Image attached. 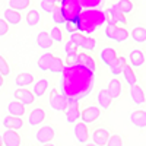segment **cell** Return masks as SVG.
I'll list each match as a JSON object with an SVG mask.
<instances>
[{
	"instance_id": "1",
	"label": "cell",
	"mask_w": 146,
	"mask_h": 146,
	"mask_svg": "<svg viewBox=\"0 0 146 146\" xmlns=\"http://www.w3.org/2000/svg\"><path fill=\"white\" fill-rule=\"evenodd\" d=\"M60 75V92L66 96L69 102H78L88 96L94 88V73L76 63L69 62Z\"/></svg>"
},
{
	"instance_id": "2",
	"label": "cell",
	"mask_w": 146,
	"mask_h": 146,
	"mask_svg": "<svg viewBox=\"0 0 146 146\" xmlns=\"http://www.w3.org/2000/svg\"><path fill=\"white\" fill-rule=\"evenodd\" d=\"M108 19V13L100 9H85L79 15V32L89 35Z\"/></svg>"
},
{
	"instance_id": "3",
	"label": "cell",
	"mask_w": 146,
	"mask_h": 146,
	"mask_svg": "<svg viewBox=\"0 0 146 146\" xmlns=\"http://www.w3.org/2000/svg\"><path fill=\"white\" fill-rule=\"evenodd\" d=\"M60 7L63 10L66 21H73L79 28V15L82 12V6L79 0H63L60 3Z\"/></svg>"
},
{
	"instance_id": "4",
	"label": "cell",
	"mask_w": 146,
	"mask_h": 146,
	"mask_svg": "<svg viewBox=\"0 0 146 146\" xmlns=\"http://www.w3.org/2000/svg\"><path fill=\"white\" fill-rule=\"evenodd\" d=\"M50 105L54 111H66L69 101L62 92H58L57 89H53L50 94Z\"/></svg>"
},
{
	"instance_id": "5",
	"label": "cell",
	"mask_w": 146,
	"mask_h": 146,
	"mask_svg": "<svg viewBox=\"0 0 146 146\" xmlns=\"http://www.w3.org/2000/svg\"><path fill=\"white\" fill-rule=\"evenodd\" d=\"M56 136V131L53 129V126H42L38 129V131H36V135H35V139L38 143L44 145V143H50Z\"/></svg>"
},
{
	"instance_id": "6",
	"label": "cell",
	"mask_w": 146,
	"mask_h": 146,
	"mask_svg": "<svg viewBox=\"0 0 146 146\" xmlns=\"http://www.w3.org/2000/svg\"><path fill=\"white\" fill-rule=\"evenodd\" d=\"M100 117H101V111H100V108L95 107V105L86 107L85 110H82V113H80V118L85 124L94 123V121H96Z\"/></svg>"
},
{
	"instance_id": "7",
	"label": "cell",
	"mask_w": 146,
	"mask_h": 146,
	"mask_svg": "<svg viewBox=\"0 0 146 146\" xmlns=\"http://www.w3.org/2000/svg\"><path fill=\"white\" fill-rule=\"evenodd\" d=\"M73 63H76V64H79V66H82L85 69L91 70L92 73H95V70H96L95 60L89 54H86V53H78V57L73 60Z\"/></svg>"
},
{
	"instance_id": "8",
	"label": "cell",
	"mask_w": 146,
	"mask_h": 146,
	"mask_svg": "<svg viewBox=\"0 0 146 146\" xmlns=\"http://www.w3.org/2000/svg\"><path fill=\"white\" fill-rule=\"evenodd\" d=\"M13 95H15V100L19 101V102H22L23 105H31V104L35 101L34 92L28 91L27 88H18V89L13 92Z\"/></svg>"
},
{
	"instance_id": "9",
	"label": "cell",
	"mask_w": 146,
	"mask_h": 146,
	"mask_svg": "<svg viewBox=\"0 0 146 146\" xmlns=\"http://www.w3.org/2000/svg\"><path fill=\"white\" fill-rule=\"evenodd\" d=\"M73 133H75V137L79 143H86L89 139V130L88 126L83 123V121H79V123H75V129H73Z\"/></svg>"
},
{
	"instance_id": "10",
	"label": "cell",
	"mask_w": 146,
	"mask_h": 146,
	"mask_svg": "<svg viewBox=\"0 0 146 146\" xmlns=\"http://www.w3.org/2000/svg\"><path fill=\"white\" fill-rule=\"evenodd\" d=\"M3 145L5 146H21V136L16 130H5L3 131Z\"/></svg>"
},
{
	"instance_id": "11",
	"label": "cell",
	"mask_w": 146,
	"mask_h": 146,
	"mask_svg": "<svg viewBox=\"0 0 146 146\" xmlns=\"http://www.w3.org/2000/svg\"><path fill=\"white\" fill-rule=\"evenodd\" d=\"M110 139V131L104 127H100L96 129L94 133H92V143H95L96 146H107V142Z\"/></svg>"
},
{
	"instance_id": "12",
	"label": "cell",
	"mask_w": 146,
	"mask_h": 146,
	"mask_svg": "<svg viewBox=\"0 0 146 146\" xmlns=\"http://www.w3.org/2000/svg\"><path fill=\"white\" fill-rule=\"evenodd\" d=\"M66 121L67 123H76V121L80 118V110L78 102H69L67 108H66Z\"/></svg>"
},
{
	"instance_id": "13",
	"label": "cell",
	"mask_w": 146,
	"mask_h": 146,
	"mask_svg": "<svg viewBox=\"0 0 146 146\" xmlns=\"http://www.w3.org/2000/svg\"><path fill=\"white\" fill-rule=\"evenodd\" d=\"M44 120H45V111L42 108H34L28 115V123L32 127L40 126L41 123H44Z\"/></svg>"
},
{
	"instance_id": "14",
	"label": "cell",
	"mask_w": 146,
	"mask_h": 146,
	"mask_svg": "<svg viewBox=\"0 0 146 146\" xmlns=\"http://www.w3.org/2000/svg\"><path fill=\"white\" fill-rule=\"evenodd\" d=\"M100 58H101V62L105 64V66H111L115 60H117V53L113 47H105L104 50L100 53Z\"/></svg>"
},
{
	"instance_id": "15",
	"label": "cell",
	"mask_w": 146,
	"mask_h": 146,
	"mask_svg": "<svg viewBox=\"0 0 146 146\" xmlns=\"http://www.w3.org/2000/svg\"><path fill=\"white\" fill-rule=\"evenodd\" d=\"M36 45H38L40 48H42V50H48V48L53 47V38L51 35L48 34L47 31H41L38 35H36V40H35Z\"/></svg>"
},
{
	"instance_id": "16",
	"label": "cell",
	"mask_w": 146,
	"mask_h": 146,
	"mask_svg": "<svg viewBox=\"0 0 146 146\" xmlns=\"http://www.w3.org/2000/svg\"><path fill=\"white\" fill-rule=\"evenodd\" d=\"M107 13L111 16V19L115 22V23H123V25H126L127 21H126V16L124 13L121 12V9L118 7V5H113V6H110V9L107 10Z\"/></svg>"
},
{
	"instance_id": "17",
	"label": "cell",
	"mask_w": 146,
	"mask_h": 146,
	"mask_svg": "<svg viewBox=\"0 0 146 146\" xmlns=\"http://www.w3.org/2000/svg\"><path fill=\"white\" fill-rule=\"evenodd\" d=\"M130 121H131V124L135 127H137V129L146 127V111H143V110H137V111L131 113Z\"/></svg>"
},
{
	"instance_id": "18",
	"label": "cell",
	"mask_w": 146,
	"mask_h": 146,
	"mask_svg": "<svg viewBox=\"0 0 146 146\" xmlns=\"http://www.w3.org/2000/svg\"><path fill=\"white\" fill-rule=\"evenodd\" d=\"M130 98L136 105H143L145 104V100H146L145 98V92H143V89L139 86V85H133V86H130Z\"/></svg>"
},
{
	"instance_id": "19",
	"label": "cell",
	"mask_w": 146,
	"mask_h": 146,
	"mask_svg": "<svg viewBox=\"0 0 146 146\" xmlns=\"http://www.w3.org/2000/svg\"><path fill=\"white\" fill-rule=\"evenodd\" d=\"M129 60H130V64L137 69V67L143 66V63L146 62V57L142 50H131L129 54Z\"/></svg>"
},
{
	"instance_id": "20",
	"label": "cell",
	"mask_w": 146,
	"mask_h": 146,
	"mask_svg": "<svg viewBox=\"0 0 146 146\" xmlns=\"http://www.w3.org/2000/svg\"><path fill=\"white\" fill-rule=\"evenodd\" d=\"M108 94L111 95L113 100H117L118 96L121 95V92H123V86H121V82L117 79V78H113L111 80H110L108 83V88H107Z\"/></svg>"
},
{
	"instance_id": "21",
	"label": "cell",
	"mask_w": 146,
	"mask_h": 146,
	"mask_svg": "<svg viewBox=\"0 0 146 146\" xmlns=\"http://www.w3.org/2000/svg\"><path fill=\"white\" fill-rule=\"evenodd\" d=\"M3 126L6 129L10 130H19L23 126V120L21 117H15V115H7L3 118Z\"/></svg>"
},
{
	"instance_id": "22",
	"label": "cell",
	"mask_w": 146,
	"mask_h": 146,
	"mask_svg": "<svg viewBox=\"0 0 146 146\" xmlns=\"http://www.w3.org/2000/svg\"><path fill=\"white\" fill-rule=\"evenodd\" d=\"M7 111L10 115H15V117H22L25 114V105L19 101H10L7 104Z\"/></svg>"
},
{
	"instance_id": "23",
	"label": "cell",
	"mask_w": 146,
	"mask_h": 146,
	"mask_svg": "<svg viewBox=\"0 0 146 146\" xmlns=\"http://www.w3.org/2000/svg\"><path fill=\"white\" fill-rule=\"evenodd\" d=\"M3 19L7 22V23H12V25H18V23L21 22V19H22V16H21V13L18 10H15V9H12V7H9V9H6L5 12H3Z\"/></svg>"
},
{
	"instance_id": "24",
	"label": "cell",
	"mask_w": 146,
	"mask_h": 146,
	"mask_svg": "<svg viewBox=\"0 0 146 146\" xmlns=\"http://www.w3.org/2000/svg\"><path fill=\"white\" fill-rule=\"evenodd\" d=\"M96 101H98V105L104 110H108L110 107H111V102H113V98L111 95L108 94L107 89H101L98 92V96H96Z\"/></svg>"
},
{
	"instance_id": "25",
	"label": "cell",
	"mask_w": 146,
	"mask_h": 146,
	"mask_svg": "<svg viewBox=\"0 0 146 146\" xmlns=\"http://www.w3.org/2000/svg\"><path fill=\"white\" fill-rule=\"evenodd\" d=\"M54 54H51V53H44L40 58H38V67H40V70H42V72H47V70H50V66H51V63H53V60H54Z\"/></svg>"
},
{
	"instance_id": "26",
	"label": "cell",
	"mask_w": 146,
	"mask_h": 146,
	"mask_svg": "<svg viewBox=\"0 0 146 146\" xmlns=\"http://www.w3.org/2000/svg\"><path fill=\"white\" fill-rule=\"evenodd\" d=\"M32 82H34V76L28 72L19 73V75L16 76V79H15V83L19 88H25V86H28V85H31Z\"/></svg>"
},
{
	"instance_id": "27",
	"label": "cell",
	"mask_w": 146,
	"mask_h": 146,
	"mask_svg": "<svg viewBox=\"0 0 146 146\" xmlns=\"http://www.w3.org/2000/svg\"><path fill=\"white\" fill-rule=\"evenodd\" d=\"M130 36H131V38L135 40L136 42H139V44L146 42V28H143V27L133 28L131 32H130Z\"/></svg>"
},
{
	"instance_id": "28",
	"label": "cell",
	"mask_w": 146,
	"mask_h": 146,
	"mask_svg": "<svg viewBox=\"0 0 146 146\" xmlns=\"http://www.w3.org/2000/svg\"><path fill=\"white\" fill-rule=\"evenodd\" d=\"M127 62H126V57H117L115 62L110 66V72L113 73L114 76H118L121 72H123V69L126 67Z\"/></svg>"
},
{
	"instance_id": "29",
	"label": "cell",
	"mask_w": 146,
	"mask_h": 146,
	"mask_svg": "<svg viewBox=\"0 0 146 146\" xmlns=\"http://www.w3.org/2000/svg\"><path fill=\"white\" fill-rule=\"evenodd\" d=\"M123 76H124V80L127 82V85L129 86H133V85H136V82H137V78H136V73H135V70H133L129 64H126V67L123 69Z\"/></svg>"
},
{
	"instance_id": "30",
	"label": "cell",
	"mask_w": 146,
	"mask_h": 146,
	"mask_svg": "<svg viewBox=\"0 0 146 146\" xmlns=\"http://www.w3.org/2000/svg\"><path fill=\"white\" fill-rule=\"evenodd\" d=\"M41 21V15L36 9H31L27 13V23L29 27H36Z\"/></svg>"
},
{
	"instance_id": "31",
	"label": "cell",
	"mask_w": 146,
	"mask_h": 146,
	"mask_svg": "<svg viewBox=\"0 0 146 146\" xmlns=\"http://www.w3.org/2000/svg\"><path fill=\"white\" fill-rule=\"evenodd\" d=\"M48 82L47 79H40L38 82H35V85H34V95L35 96H42L44 94H45V91H47V88H48Z\"/></svg>"
},
{
	"instance_id": "32",
	"label": "cell",
	"mask_w": 146,
	"mask_h": 146,
	"mask_svg": "<svg viewBox=\"0 0 146 146\" xmlns=\"http://www.w3.org/2000/svg\"><path fill=\"white\" fill-rule=\"evenodd\" d=\"M64 53H66L69 60H75L78 57V47L73 44L72 41H67L64 44Z\"/></svg>"
},
{
	"instance_id": "33",
	"label": "cell",
	"mask_w": 146,
	"mask_h": 146,
	"mask_svg": "<svg viewBox=\"0 0 146 146\" xmlns=\"http://www.w3.org/2000/svg\"><path fill=\"white\" fill-rule=\"evenodd\" d=\"M31 0H9V7L15 9V10H23L29 6Z\"/></svg>"
},
{
	"instance_id": "34",
	"label": "cell",
	"mask_w": 146,
	"mask_h": 146,
	"mask_svg": "<svg viewBox=\"0 0 146 146\" xmlns=\"http://www.w3.org/2000/svg\"><path fill=\"white\" fill-rule=\"evenodd\" d=\"M53 21L54 23H57V25H62V23H66V18L63 15V10L60 6H56V9L53 10Z\"/></svg>"
},
{
	"instance_id": "35",
	"label": "cell",
	"mask_w": 146,
	"mask_h": 146,
	"mask_svg": "<svg viewBox=\"0 0 146 146\" xmlns=\"http://www.w3.org/2000/svg\"><path fill=\"white\" fill-rule=\"evenodd\" d=\"M63 69H64V62H63V58L54 57L53 63H51V66H50V72H53V73H62Z\"/></svg>"
},
{
	"instance_id": "36",
	"label": "cell",
	"mask_w": 146,
	"mask_h": 146,
	"mask_svg": "<svg viewBox=\"0 0 146 146\" xmlns=\"http://www.w3.org/2000/svg\"><path fill=\"white\" fill-rule=\"evenodd\" d=\"M115 29H117V23H115L111 18H108V19H107V27H105V35H107V38L113 40Z\"/></svg>"
},
{
	"instance_id": "37",
	"label": "cell",
	"mask_w": 146,
	"mask_h": 146,
	"mask_svg": "<svg viewBox=\"0 0 146 146\" xmlns=\"http://www.w3.org/2000/svg\"><path fill=\"white\" fill-rule=\"evenodd\" d=\"M82 9H98L102 5V0H79Z\"/></svg>"
},
{
	"instance_id": "38",
	"label": "cell",
	"mask_w": 146,
	"mask_h": 146,
	"mask_svg": "<svg viewBox=\"0 0 146 146\" xmlns=\"http://www.w3.org/2000/svg\"><path fill=\"white\" fill-rule=\"evenodd\" d=\"M127 38H129V32H127L124 28H118V27H117V29H115V32H114V36H113V40L117 41V42H123V41H126Z\"/></svg>"
},
{
	"instance_id": "39",
	"label": "cell",
	"mask_w": 146,
	"mask_h": 146,
	"mask_svg": "<svg viewBox=\"0 0 146 146\" xmlns=\"http://www.w3.org/2000/svg\"><path fill=\"white\" fill-rule=\"evenodd\" d=\"M85 38H86V35L78 31V32H75V34H70V40H69V41H72L73 44H75V45L79 48V47H82Z\"/></svg>"
},
{
	"instance_id": "40",
	"label": "cell",
	"mask_w": 146,
	"mask_h": 146,
	"mask_svg": "<svg viewBox=\"0 0 146 146\" xmlns=\"http://www.w3.org/2000/svg\"><path fill=\"white\" fill-rule=\"evenodd\" d=\"M117 5H118V7L121 9V12H123L124 15L131 13V10H133V3H131V0H118Z\"/></svg>"
},
{
	"instance_id": "41",
	"label": "cell",
	"mask_w": 146,
	"mask_h": 146,
	"mask_svg": "<svg viewBox=\"0 0 146 146\" xmlns=\"http://www.w3.org/2000/svg\"><path fill=\"white\" fill-rule=\"evenodd\" d=\"M48 34L51 35V38H53L54 42H63V32H62V29L58 28V25L57 27H53L51 31L48 32Z\"/></svg>"
},
{
	"instance_id": "42",
	"label": "cell",
	"mask_w": 146,
	"mask_h": 146,
	"mask_svg": "<svg viewBox=\"0 0 146 146\" xmlns=\"http://www.w3.org/2000/svg\"><path fill=\"white\" fill-rule=\"evenodd\" d=\"M96 47V40L94 38V36H86L82 44V48L83 50H88V51H94Z\"/></svg>"
},
{
	"instance_id": "43",
	"label": "cell",
	"mask_w": 146,
	"mask_h": 146,
	"mask_svg": "<svg viewBox=\"0 0 146 146\" xmlns=\"http://www.w3.org/2000/svg\"><path fill=\"white\" fill-rule=\"evenodd\" d=\"M40 6H41V9H42L44 12H47V13H53V10L56 9L57 3H54V2H50V0H41Z\"/></svg>"
},
{
	"instance_id": "44",
	"label": "cell",
	"mask_w": 146,
	"mask_h": 146,
	"mask_svg": "<svg viewBox=\"0 0 146 146\" xmlns=\"http://www.w3.org/2000/svg\"><path fill=\"white\" fill-rule=\"evenodd\" d=\"M107 146H123V140H121L118 135H113V136H110Z\"/></svg>"
},
{
	"instance_id": "45",
	"label": "cell",
	"mask_w": 146,
	"mask_h": 146,
	"mask_svg": "<svg viewBox=\"0 0 146 146\" xmlns=\"http://www.w3.org/2000/svg\"><path fill=\"white\" fill-rule=\"evenodd\" d=\"M0 73H2V76H7L10 73V69H9V64L6 60L0 56Z\"/></svg>"
},
{
	"instance_id": "46",
	"label": "cell",
	"mask_w": 146,
	"mask_h": 146,
	"mask_svg": "<svg viewBox=\"0 0 146 146\" xmlns=\"http://www.w3.org/2000/svg\"><path fill=\"white\" fill-rule=\"evenodd\" d=\"M64 28H66V31H67L69 34H75V32H78V31H79L78 25H76V23L73 22V21H66Z\"/></svg>"
},
{
	"instance_id": "47",
	"label": "cell",
	"mask_w": 146,
	"mask_h": 146,
	"mask_svg": "<svg viewBox=\"0 0 146 146\" xmlns=\"http://www.w3.org/2000/svg\"><path fill=\"white\" fill-rule=\"evenodd\" d=\"M9 31V23L5 19H0V36H5Z\"/></svg>"
},
{
	"instance_id": "48",
	"label": "cell",
	"mask_w": 146,
	"mask_h": 146,
	"mask_svg": "<svg viewBox=\"0 0 146 146\" xmlns=\"http://www.w3.org/2000/svg\"><path fill=\"white\" fill-rule=\"evenodd\" d=\"M3 83H5V80H3V76H2V73H0V88L3 86Z\"/></svg>"
},
{
	"instance_id": "49",
	"label": "cell",
	"mask_w": 146,
	"mask_h": 146,
	"mask_svg": "<svg viewBox=\"0 0 146 146\" xmlns=\"http://www.w3.org/2000/svg\"><path fill=\"white\" fill-rule=\"evenodd\" d=\"M0 146H3V136L0 135Z\"/></svg>"
},
{
	"instance_id": "50",
	"label": "cell",
	"mask_w": 146,
	"mask_h": 146,
	"mask_svg": "<svg viewBox=\"0 0 146 146\" xmlns=\"http://www.w3.org/2000/svg\"><path fill=\"white\" fill-rule=\"evenodd\" d=\"M42 146H54V145H53V143H51V142H50V143H44V145H42Z\"/></svg>"
},
{
	"instance_id": "51",
	"label": "cell",
	"mask_w": 146,
	"mask_h": 146,
	"mask_svg": "<svg viewBox=\"0 0 146 146\" xmlns=\"http://www.w3.org/2000/svg\"><path fill=\"white\" fill-rule=\"evenodd\" d=\"M85 146H96V145H95V143H86Z\"/></svg>"
},
{
	"instance_id": "52",
	"label": "cell",
	"mask_w": 146,
	"mask_h": 146,
	"mask_svg": "<svg viewBox=\"0 0 146 146\" xmlns=\"http://www.w3.org/2000/svg\"><path fill=\"white\" fill-rule=\"evenodd\" d=\"M50 2H54V3H57V2H58V0H50Z\"/></svg>"
},
{
	"instance_id": "53",
	"label": "cell",
	"mask_w": 146,
	"mask_h": 146,
	"mask_svg": "<svg viewBox=\"0 0 146 146\" xmlns=\"http://www.w3.org/2000/svg\"><path fill=\"white\" fill-rule=\"evenodd\" d=\"M62 2H63V0H58V3H62Z\"/></svg>"
}]
</instances>
